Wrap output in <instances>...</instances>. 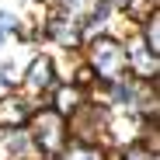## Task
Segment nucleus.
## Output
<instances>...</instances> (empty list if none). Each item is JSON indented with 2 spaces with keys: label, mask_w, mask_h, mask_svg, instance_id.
Listing matches in <instances>:
<instances>
[{
  "label": "nucleus",
  "mask_w": 160,
  "mask_h": 160,
  "mask_svg": "<svg viewBox=\"0 0 160 160\" xmlns=\"http://www.w3.org/2000/svg\"><path fill=\"white\" fill-rule=\"evenodd\" d=\"M122 45H125V73L136 77V80H157V73H160V52L146 49V42L139 38V32L122 38Z\"/></svg>",
  "instance_id": "423d86ee"
},
{
  "label": "nucleus",
  "mask_w": 160,
  "mask_h": 160,
  "mask_svg": "<svg viewBox=\"0 0 160 160\" xmlns=\"http://www.w3.org/2000/svg\"><path fill=\"white\" fill-rule=\"evenodd\" d=\"M56 87V70H52V56H45V52H35V56L24 63L21 77H18V94L32 104V108H38V104H45L49 91Z\"/></svg>",
  "instance_id": "20e7f679"
},
{
  "label": "nucleus",
  "mask_w": 160,
  "mask_h": 160,
  "mask_svg": "<svg viewBox=\"0 0 160 160\" xmlns=\"http://www.w3.org/2000/svg\"><path fill=\"white\" fill-rule=\"evenodd\" d=\"M108 153L112 150H104V146H94V143H66L63 146V153H59V160H108Z\"/></svg>",
  "instance_id": "9b49d317"
},
{
  "label": "nucleus",
  "mask_w": 160,
  "mask_h": 160,
  "mask_svg": "<svg viewBox=\"0 0 160 160\" xmlns=\"http://www.w3.org/2000/svg\"><path fill=\"white\" fill-rule=\"evenodd\" d=\"M28 115H32V104L18 91H0V132L24 129L28 125Z\"/></svg>",
  "instance_id": "0eeeda50"
},
{
  "label": "nucleus",
  "mask_w": 160,
  "mask_h": 160,
  "mask_svg": "<svg viewBox=\"0 0 160 160\" xmlns=\"http://www.w3.org/2000/svg\"><path fill=\"white\" fill-rule=\"evenodd\" d=\"M4 157L7 160H35V146L28 129H11L4 132Z\"/></svg>",
  "instance_id": "9d476101"
},
{
  "label": "nucleus",
  "mask_w": 160,
  "mask_h": 160,
  "mask_svg": "<svg viewBox=\"0 0 160 160\" xmlns=\"http://www.w3.org/2000/svg\"><path fill=\"white\" fill-rule=\"evenodd\" d=\"M42 38L52 42V45H59V49H80L84 45V24H80V18L70 14L63 4H56V7H49Z\"/></svg>",
  "instance_id": "39448f33"
},
{
  "label": "nucleus",
  "mask_w": 160,
  "mask_h": 160,
  "mask_svg": "<svg viewBox=\"0 0 160 160\" xmlns=\"http://www.w3.org/2000/svg\"><path fill=\"white\" fill-rule=\"evenodd\" d=\"M118 157H122V160H160V153H150L139 139H136V143H129V146H122Z\"/></svg>",
  "instance_id": "f8f14e48"
},
{
  "label": "nucleus",
  "mask_w": 160,
  "mask_h": 160,
  "mask_svg": "<svg viewBox=\"0 0 160 160\" xmlns=\"http://www.w3.org/2000/svg\"><path fill=\"white\" fill-rule=\"evenodd\" d=\"M108 160H122V157H118V150H112V153H108Z\"/></svg>",
  "instance_id": "ddd939ff"
},
{
  "label": "nucleus",
  "mask_w": 160,
  "mask_h": 160,
  "mask_svg": "<svg viewBox=\"0 0 160 160\" xmlns=\"http://www.w3.org/2000/svg\"><path fill=\"white\" fill-rule=\"evenodd\" d=\"M4 42H7V32H4V28H0V45H4Z\"/></svg>",
  "instance_id": "4468645a"
},
{
  "label": "nucleus",
  "mask_w": 160,
  "mask_h": 160,
  "mask_svg": "<svg viewBox=\"0 0 160 160\" xmlns=\"http://www.w3.org/2000/svg\"><path fill=\"white\" fill-rule=\"evenodd\" d=\"M80 56H84V66L91 70L94 84H112V80L125 77V45L118 35H91L80 45Z\"/></svg>",
  "instance_id": "f257e3e1"
},
{
  "label": "nucleus",
  "mask_w": 160,
  "mask_h": 160,
  "mask_svg": "<svg viewBox=\"0 0 160 160\" xmlns=\"http://www.w3.org/2000/svg\"><path fill=\"white\" fill-rule=\"evenodd\" d=\"M84 101H87V94L80 91L77 84H56V87L49 91V98H45V104H49L52 112H59L63 118H66V115H73Z\"/></svg>",
  "instance_id": "6e6552de"
},
{
  "label": "nucleus",
  "mask_w": 160,
  "mask_h": 160,
  "mask_svg": "<svg viewBox=\"0 0 160 160\" xmlns=\"http://www.w3.org/2000/svg\"><path fill=\"white\" fill-rule=\"evenodd\" d=\"M52 70H56V84H73L77 73L84 70L80 49H59V56H52Z\"/></svg>",
  "instance_id": "1a4fd4ad"
},
{
  "label": "nucleus",
  "mask_w": 160,
  "mask_h": 160,
  "mask_svg": "<svg viewBox=\"0 0 160 160\" xmlns=\"http://www.w3.org/2000/svg\"><path fill=\"white\" fill-rule=\"evenodd\" d=\"M28 136L35 146V160H59L63 146L70 143V132H66V118L59 112H52L49 104H38L28 115Z\"/></svg>",
  "instance_id": "f03ea898"
},
{
  "label": "nucleus",
  "mask_w": 160,
  "mask_h": 160,
  "mask_svg": "<svg viewBox=\"0 0 160 160\" xmlns=\"http://www.w3.org/2000/svg\"><path fill=\"white\" fill-rule=\"evenodd\" d=\"M108 118L112 108L101 101H84L73 115H66V132L73 143H94L108 150Z\"/></svg>",
  "instance_id": "7ed1b4c3"
}]
</instances>
